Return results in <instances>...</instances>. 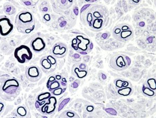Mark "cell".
Instances as JSON below:
<instances>
[{
  "instance_id": "cell-1",
  "label": "cell",
  "mask_w": 156,
  "mask_h": 118,
  "mask_svg": "<svg viewBox=\"0 0 156 118\" xmlns=\"http://www.w3.org/2000/svg\"><path fill=\"white\" fill-rule=\"evenodd\" d=\"M108 12L102 5H92L83 13L80 14V19L84 26L94 32L102 30L106 25Z\"/></svg>"
},
{
  "instance_id": "cell-2",
  "label": "cell",
  "mask_w": 156,
  "mask_h": 118,
  "mask_svg": "<svg viewBox=\"0 0 156 118\" xmlns=\"http://www.w3.org/2000/svg\"><path fill=\"white\" fill-rule=\"evenodd\" d=\"M21 84L19 80L10 74L0 75V98L5 101L14 100L19 95Z\"/></svg>"
},
{
  "instance_id": "cell-3",
  "label": "cell",
  "mask_w": 156,
  "mask_h": 118,
  "mask_svg": "<svg viewBox=\"0 0 156 118\" xmlns=\"http://www.w3.org/2000/svg\"><path fill=\"white\" fill-rule=\"evenodd\" d=\"M14 23L15 27L19 33L28 35L34 30L36 19L30 11L23 10L16 15Z\"/></svg>"
},
{
  "instance_id": "cell-4",
  "label": "cell",
  "mask_w": 156,
  "mask_h": 118,
  "mask_svg": "<svg viewBox=\"0 0 156 118\" xmlns=\"http://www.w3.org/2000/svg\"><path fill=\"white\" fill-rule=\"evenodd\" d=\"M134 33L131 26L125 23L115 26L112 32L113 38L122 42H126L131 40L134 37Z\"/></svg>"
},
{
  "instance_id": "cell-5",
  "label": "cell",
  "mask_w": 156,
  "mask_h": 118,
  "mask_svg": "<svg viewBox=\"0 0 156 118\" xmlns=\"http://www.w3.org/2000/svg\"><path fill=\"white\" fill-rule=\"evenodd\" d=\"M56 97L52 95L49 99L42 102L35 100V107L40 113L47 116L51 115L55 111L57 106Z\"/></svg>"
},
{
  "instance_id": "cell-6",
  "label": "cell",
  "mask_w": 156,
  "mask_h": 118,
  "mask_svg": "<svg viewBox=\"0 0 156 118\" xmlns=\"http://www.w3.org/2000/svg\"><path fill=\"white\" fill-rule=\"evenodd\" d=\"M30 41V49L37 53L44 51L46 47V42L44 35L41 33H37L33 35L30 39L26 41Z\"/></svg>"
},
{
  "instance_id": "cell-7",
  "label": "cell",
  "mask_w": 156,
  "mask_h": 118,
  "mask_svg": "<svg viewBox=\"0 0 156 118\" xmlns=\"http://www.w3.org/2000/svg\"><path fill=\"white\" fill-rule=\"evenodd\" d=\"M14 56L18 62L24 64L27 63L32 59L33 53L30 47L23 44L15 49L14 52Z\"/></svg>"
},
{
  "instance_id": "cell-8",
  "label": "cell",
  "mask_w": 156,
  "mask_h": 118,
  "mask_svg": "<svg viewBox=\"0 0 156 118\" xmlns=\"http://www.w3.org/2000/svg\"><path fill=\"white\" fill-rule=\"evenodd\" d=\"M109 65L111 68L117 71H124L129 67L126 59V55L116 53L111 56L109 60Z\"/></svg>"
},
{
  "instance_id": "cell-9",
  "label": "cell",
  "mask_w": 156,
  "mask_h": 118,
  "mask_svg": "<svg viewBox=\"0 0 156 118\" xmlns=\"http://www.w3.org/2000/svg\"><path fill=\"white\" fill-rule=\"evenodd\" d=\"M40 64L44 73L50 74L55 71L57 66V60L56 58L49 54L41 58Z\"/></svg>"
},
{
  "instance_id": "cell-10",
  "label": "cell",
  "mask_w": 156,
  "mask_h": 118,
  "mask_svg": "<svg viewBox=\"0 0 156 118\" xmlns=\"http://www.w3.org/2000/svg\"><path fill=\"white\" fill-rule=\"evenodd\" d=\"M92 41L89 38L82 35H78L72 41V47L79 53L80 52H86L88 53V47Z\"/></svg>"
},
{
  "instance_id": "cell-11",
  "label": "cell",
  "mask_w": 156,
  "mask_h": 118,
  "mask_svg": "<svg viewBox=\"0 0 156 118\" xmlns=\"http://www.w3.org/2000/svg\"><path fill=\"white\" fill-rule=\"evenodd\" d=\"M13 30L14 25L12 20L6 15H0V35L7 37Z\"/></svg>"
},
{
  "instance_id": "cell-12",
  "label": "cell",
  "mask_w": 156,
  "mask_h": 118,
  "mask_svg": "<svg viewBox=\"0 0 156 118\" xmlns=\"http://www.w3.org/2000/svg\"><path fill=\"white\" fill-rule=\"evenodd\" d=\"M25 74L26 77L29 81L36 82L41 79L42 71L37 65H31L26 68Z\"/></svg>"
},
{
  "instance_id": "cell-13",
  "label": "cell",
  "mask_w": 156,
  "mask_h": 118,
  "mask_svg": "<svg viewBox=\"0 0 156 118\" xmlns=\"http://www.w3.org/2000/svg\"><path fill=\"white\" fill-rule=\"evenodd\" d=\"M68 52L67 45L62 42L55 43L50 50L51 55L58 59L64 58Z\"/></svg>"
},
{
  "instance_id": "cell-14",
  "label": "cell",
  "mask_w": 156,
  "mask_h": 118,
  "mask_svg": "<svg viewBox=\"0 0 156 118\" xmlns=\"http://www.w3.org/2000/svg\"><path fill=\"white\" fill-rule=\"evenodd\" d=\"M71 72L75 77L79 79H83L88 75V70H82L79 69L78 67V63H76L73 65L71 69Z\"/></svg>"
},
{
  "instance_id": "cell-15",
  "label": "cell",
  "mask_w": 156,
  "mask_h": 118,
  "mask_svg": "<svg viewBox=\"0 0 156 118\" xmlns=\"http://www.w3.org/2000/svg\"><path fill=\"white\" fill-rule=\"evenodd\" d=\"M60 87H62L60 81L56 80L54 75H52L49 78L46 83V88L49 91V92L51 93L53 91Z\"/></svg>"
},
{
  "instance_id": "cell-16",
  "label": "cell",
  "mask_w": 156,
  "mask_h": 118,
  "mask_svg": "<svg viewBox=\"0 0 156 118\" xmlns=\"http://www.w3.org/2000/svg\"><path fill=\"white\" fill-rule=\"evenodd\" d=\"M14 112L16 116L19 118H28L30 114L28 107L24 105H19Z\"/></svg>"
},
{
  "instance_id": "cell-17",
  "label": "cell",
  "mask_w": 156,
  "mask_h": 118,
  "mask_svg": "<svg viewBox=\"0 0 156 118\" xmlns=\"http://www.w3.org/2000/svg\"><path fill=\"white\" fill-rule=\"evenodd\" d=\"M116 93L118 95L122 97H129L133 94L134 92V89L133 86H129L126 88L116 89Z\"/></svg>"
},
{
  "instance_id": "cell-18",
  "label": "cell",
  "mask_w": 156,
  "mask_h": 118,
  "mask_svg": "<svg viewBox=\"0 0 156 118\" xmlns=\"http://www.w3.org/2000/svg\"><path fill=\"white\" fill-rule=\"evenodd\" d=\"M73 2V0H57L56 1L57 7L60 8V10H66L70 8Z\"/></svg>"
},
{
  "instance_id": "cell-19",
  "label": "cell",
  "mask_w": 156,
  "mask_h": 118,
  "mask_svg": "<svg viewBox=\"0 0 156 118\" xmlns=\"http://www.w3.org/2000/svg\"><path fill=\"white\" fill-rule=\"evenodd\" d=\"M57 118H81V117L73 110L69 109L62 112Z\"/></svg>"
},
{
  "instance_id": "cell-20",
  "label": "cell",
  "mask_w": 156,
  "mask_h": 118,
  "mask_svg": "<svg viewBox=\"0 0 156 118\" xmlns=\"http://www.w3.org/2000/svg\"><path fill=\"white\" fill-rule=\"evenodd\" d=\"M113 83L115 84L116 89L126 88V87L132 86L131 82L124 79H121V78H118V79L115 80Z\"/></svg>"
},
{
  "instance_id": "cell-21",
  "label": "cell",
  "mask_w": 156,
  "mask_h": 118,
  "mask_svg": "<svg viewBox=\"0 0 156 118\" xmlns=\"http://www.w3.org/2000/svg\"><path fill=\"white\" fill-rule=\"evenodd\" d=\"M3 11L7 15H13L16 12V9L11 3L6 2L3 5Z\"/></svg>"
},
{
  "instance_id": "cell-22",
  "label": "cell",
  "mask_w": 156,
  "mask_h": 118,
  "mask_svg": "<svg viewBox=\"0 0 156 118\" xmlns=\"http://www.w3.org/2000/svg\"><path fill=\"white\" fill-rule=\"evenodd\" d=\"M141 91H142V93L143 94V95L145 96L146 97L152 98H154V97L156 96V91L152 90V89H150L146 85L145 83H144L143 85Z\"/></svg>"
},
{
  "instance_id": "cell-23",
  "label": "cell",
  "mask_w": 156,
  "mask_h": 118,
  "mask_svg": "<svg viewBox=\"0 0 156 118\" xmlns=\"http://www.w3.org/2000/svg\"><path fill=\"white\" fill-rule=\"evenodd\" d=\"M39 10L41 13H43V14L49 13L51 11L50 5L47 2L44 1L43 2L41 3L40 5Z\"/></svg>"
},
{
  "instance_id": "cell-24",
  "label": "cell",
  "mask_w": 156,
  "mask_h": 118,
  "mask_svg": "<svg viewBox=\"0 0 156 118\" xmlns=\"http://www.w3.org/2000/svg\"><path fill=\"white\" fill-rule=\"evenodd\" d=\"M146 85L152 90L156 91V80L155 77H150L148 78L145 82Z\"/></svg>"
},
{
  "instance_id": "cell-25",
  "label": "cell",
  "mask_w": 156,
  "mask_h": 118,
  "mask_svg": "<svg viewBox=\"0 0 156 118\" xmlns=\"http://www.w3.org/2000/svg\"><path fill=\"white\" fill-rule=\"evenodd\" d=\"M20 2L24 7L28 8V9L34 7L39 3V1L34 0H21Z\"/></svg>"
},
{
  "instance_id": "cell-26",
  "label": "cell",
  "mask_w": 156,
  "mask_h": 118,
  "mask_svg": "<svg viewBox=\"0 0 156 118\" xmlns=\"http://www.w3.org/2000/svg\"><path fill=\"white\" fill-rule=\"evenodd\" d=\"M71 99L70 98H66L64 99L60 100L59 102L58 103V112H60L63 109V108L68 104L71 101Z\"/></svg>"
},
{
  "instance_id": "cell-27",
  "label": "cell",
  "mask_w": 156,
  "mask_h": 118,
  "mask_svg": "<svg viewBox=\"0 0 156 118\" xmlns=\"http://www.w3.org/2000/svg\"><path fill=\"white\" fill-rule=\"evenodd\" d=\"M51 96L52 94L49 92H46L42 93L37 96L35 100L38 101L39 102H42V101L48 100Z\"/></svg>"
},
{
  "instance_id": "cell-28",
  "label": "cell",
  "mask_w": 156,
  "mask_h": 118,
  "mask_svg": "<svg viewBox=\"0 0 156 118\" xmlns=\"http://www.w3.org/2000/svg\"><path fill=\"white\" fill-rule=\"evenodd\" d=\"M66 89L67 88L60 87V88L56 89L55 90L53 91L51 93L52 95H53V96H54V97L60 96L65 92V91L66 90Z\"/></svg>"
},
{
  "instance_id": "cell-29",
  "label": "cell",
  "mask_w": 156,
  "mask_h": 118,
  "mask_svg": "<svg viewBox=\"0 0 156 118\" xmlns=\"http://www.w3.org/2000/svg\"><path fill=\"white\" fill-rule=\"evenodd\" d=\"M105 111L107 112V113L109 114L111 116H117V112L114 109L113 107H107V108H105Z\"/></svg>"
},
{
  "instance_id": "cell-30",
  "label": "cell",
  "mask_w": 156,
  "mask_h": 118,
  "mask_svg": "<svg viewBox=\"0 0 156 118\" xmlns=\"http://www.w3.org/2000/svg\"><path fill=\"white\" fill-rule=\"evenodd\" d=\"M94 107L93 105L87 104V105H85V107H84L85 111L88 113H92V112L94 111Z\"/></svg>"
},
{
  "instance_id": "cell-31",
  "label": "cell",
  "mask_w": 156,
  "mask_h": 118,
  "mask_svg": "<svg viewBox=\"0 0 156 118\" xmlns=\"http://www.w3.org/2000/svg\"><path fill=\"white\" fill-rule=\"evenodd\" d=\"M80 84H81V82L79 80H75L73 82H72L71 86L73 89H76L79 87Z\"/></svg>"
},
{
  "instance_id": "cell-32",
  "label": "cell",
  "mask_w": 156,
  "mask_h": 118,
  "mask_svg": "<svg viewBox=\"0 0 156 118\" xmlns=\"http://www.w3.org/2000/svg\"><path fill=\"white\" fill-rule=\"evenodd\" d=\"M6 103L4 101L0 100V116L4 111Z\"/></svg>"
},
{
  "instance_id": "cell-33",
  "label": "cell",
  "mask_w": 156,
  "mask_h": 118,
  "mask_svg": "<svg viewBox=\"0 0 156 118\" xmlns=\"http://www.w3.org/2000/svg\"><path fill=\"white\" fill-rule=\"evenodd\" d=\"M42 20L43 21L49 22L51 20V16L49 13H46L44 14L42 16Z\"/></svg>"
},
{
  "instance_id": "cell-34",
  "label": "cell",
  "mask_w": 156,
  "mask_h": 118,
  "mask_svg": "<svg viewBox=\"0 0 156 118\" xmlns=\"http://www.w3.org/2000/svg\"><path fill=\"white\" fill-rule=\"evenodd\" d=\"M91 5H92L91 3H87V4L84 5L80 10V14L83 13L84 12H85L87 9H88Z\"/></svg>"
},
{
  "instance_id": "cell-35",
  "label": "cell",
  "mask_w": 156,
  "mask_h": 118,
  "mask_svg": "<svg viewBox=\"0 0 156 118\" xmlns=\"http://www.w3.org/2000/svg\"><path fill=\"white\" fill-rule=\"evenodd\" d=\"M67 21L66 20H63L62 21L60 22V23H59V27L60 28H62V29H64L66 26L67 25Z\"/></svg>"
},
{
  "instance_id": "cell-36",
  "label": "cell",
  "mask_w": 156,
  "mask_h": 118,
  "mask_svg": "<svg viewBox=\"0 0 156 118\" xmlns=\"http://www.w3.org/2000/svg\"><path fill=\"white\" fill-rule=\"evenodd\" d=\"M78 67H79V69L82 70H88L87 65H86L85 63H78Z\"/></svg>"
},
{
  "instance_id": "cell-37",
  "label": "cell",
  "mask_w": 156,
  "mask_h": 118,
  "mask_svg": "<svg viewBox=\"0 0 156 118\" xmlns=\"http://www.w3.org/2000/svg\"><path fill=\"white\" fill-rule=\"evenodd\" d=\"M110 37V33L109 32L103 33L102 35H101V39L103 40H105L109 38Z\"/></svg>"
},
{
  "instance_id": "cell-38",
  "label": "cell",
  "mask_w": 156,
  "mask_h": 118,
  "mask_svg": "<svg viewBox=\"0 0 156 118\" xmlns=\"http://www.w3.org/2000/svg\"><path fill=\"white\" fill-rule=\"evenodd\" d=\"M73 13H74V15H75L76 17H77V16L78 15V14H79V10H78V8L76 7V6H75V7L73 8Z\"/></svg>"
},
{
  "instance_id": "cell-39",
  "label": "cell",
  "mask_w": 156,
  "mask_h": 118,
  "mask_svg": "<svg viewBox=\"0 0 156 118\" xmlns=\"http://www.w3.org/2000/svg\"><path fill=\"white\" fill-rule=\"evenodd\" d=\"M93 47H94V45H93V43L92 42L88 47V53H90L92 51L93 49Z\"/></svg>"
},
{
  "instance_id": "cell-40",
  "label": "cell",
  "mask_w": 156,
  "mask_h": 118,
  "mask_svg": "<svg viewBox=\"0 0 156 118\" xmlns=\"http://www.w3.org/2000/svg\"><path fill=\"white\" fill-rule=\"evenodd\" d=\"M126 59L127 62L128 63V65L129 67L130 65H131V59L128 56L126 55Z\"/></svg>"
},
{
  "instance_id": "cell-41",
  "label": "cell",
  "mask_w": 156,
  "mask_h": 118,
  "mask_svg": "<svg viewBox=\"0 0 156 118\" xmlns=\"http://www.w3.org/2000/svg\"><path fill=\"white\" fill-rule=\"evenodd\" d=\"M55 77L56 80H58V81H60L62 79V76L60 74H56L54 75Z\"/></svg>"
},
{
  "instance_id": "cell-42",
  "label": "cell",
  "mask_w": 156,
  "mask_h": 118,
  "mask_svg": "<svg viewBox=\"0 0 156 118\" xmlns=\"http://www.w3.org/2000/svg\"><path fill=\"white\" fill-rule=\"evenodd\" d=\"M101 78L103 80H106V79H107V75L105 73L102 72L101 73Z\"/></svg>"
},
{
  "instance_id": "cell-43",
  "label": "cell",
  "mask_w": 156,
  "mask_h": 118,
  "mask_svg": "<svg viewBox=\"0 0 156 118\" xmlns=\"http://www.w3.org/2000/svg\"><path fill=\"white\" fill-rule=\"evenodd\" d=\"M73 57H74V58L75 59H81V56H80V54L78 53L74 54Z\"/></svg>"
},
{
  "instance_id": "cell-44",
  "label": "cell",
  "mask_w": 156,
  "mask_h": 118,
  "mask_svg": "<svg viewBox=\"0 0 156 118\" xmlns=\"http://www.w3.org/2000/svg\"><path fill=\"white\" fill-rule=\"evenodd\" d=\"M147 41L148 43H152L153 42V38L152 37H149L147 38Z\"/></svg>"
},
{
  "instance_id": "cell-45",
  "label": "cell",
  "mask_w": 156,
  "mask_h": 118,
  "mask_svg": "<svg viewBox=\"0 0 156 118\" xmlns=\"http://www.w3.org/2000/svg\"><path fill=\"white\" fill-rule=\"evenodd\" d=\"M139 26L141 27H143L144 26H145V23L143 21L140 22L139 23Z\"/></svg>"
},
{
  "instance_id": "cell-46",
  "label": "cell",
  "mask_w": 156,
  "mask_h": 118,
  "mask_svg": "<svg viewBox=\"0 0 156 118\" xmlns=\"http://www.w3.org/2000/svg\"><path fill=\"white\" fill-rule=\"evenodd\" d=\"M79 54H81V55H84V56H86V55H87V53L86 52L84 51H81L79 52Z\"/></svg>"
},
{
  "instance_id": "cell-47",
  "label": "cell",
  "mask_w": 156,
  "mask_h": 118,
  "mask_svg": "<svg viewBox=\"0 0 156 118\" xmlns=\"http://www.w3.org/2000/svg\"><path fill=\"white\" fill-rule=\"evenodd\" d=\"M96 0H94V1H93V0H91V1H90H90H89V0H88V1H87V0H86V1H85V2H88V3H90L96 2Z\"/></svg>"
},
{
  "instance_id": "cell-48",
  "label": "cell",
  "mask_w": 156,
  "mask_h": 118,
  "mask_svg": "<svg viewBox=\"0 0 156 118\" xmlns=\"http://www.w3.org/2000/svg\"><path fill=\"white\" fill-rule=\"evenodd\" d=\"M61 81H62V82H64V83H67V81L65 77H62V80H61Z\"/></svg>"
},
{
  "instance_id": "cell-49",
  "label": "cell",
  "mask_w": 156,
  "mask_h": 118,
  "mask_svg": "<svg viewBox=\"0 0 156 118\" xmlns=\"http://www.w3.org/2000/svg\"><path fill=\"white\" fill-rule=\"evenodd\" d=\"M132 2L134 3H138L140 2V1H135V0H133L132 1Z\"/></svg>"
},
{
  "instance_id": "cell-50",
  "label": "cell",
  "mask_w": 156,
  "mask_h": 118,
  "mask_svg": "<svg viewBox=\"0 0 156 118\" xmlns=\"http://www.w3.org/2000/svg\"><path fill=\"white\" fill-rule=\"evenodd\" d=\"M42 118H47V116H45V115H43V114H42Z\"/></svg>"
},
{
  "instance_id": "cell-51",
  "label": "cell",
  "mask_w": 156,
  "mask_h": 118,
  "mask_svg": "<svg viewBox=\"0 0 156 118\" xmlns=\"http://www.w3.org/2000/svg\"><path fill=\"white\" fill-rule=\"evenodd\" d=\"M5 118H18L16 116H12V117H7Z\"/></svg>"
}]
</instances>
